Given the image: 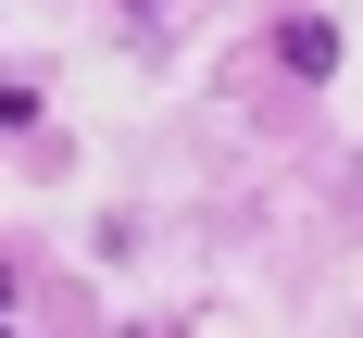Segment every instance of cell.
I'll return each instance as SVG.
<instances>
[{
  "mask_svg": "<svg viewBox=\"0 0 363 338\" xmlns=\"http://www.w3.org/2000/svg\"><path fill=\"white\" fill-rule=\"evenodd\" d=\"M0 300H13V263H0Z\"/></svg>",
  "mask_w": 363,
  "mask_h": 338,
  "instance_id": "7a4b0ae2",
  "label": "cell"
},
{
  "mask_svg": "<svg viewBox=\"0 0 363 338\" xmlns=\"http://www.w3.org/2000/svg\"><path fill=\"white\" fill-rule=\"evenodd\" d=\"M276 63H289L301 88H313V75H338V26H326V13H289V26H276Z\"/></svg>",
  "mask_w": 363,
  "mask_h": 338,
  "instance_id": "6da1fadb",
  "label": "cell"
},
{
  "mask_svg": "<svg viewBox=\"0 0 363 338\" xmlns=\"http://www.w3.org/2000/svg\"><path fill=\"white\" fill-rule=\"evenodd\" d=\"M0 338H13V326H0Z\"/></svg>",
  "mask_w": 363,
  "mask_h": 338,
  "instance_id": "3957f363",
  "label": "cell"
}]
</instances>
